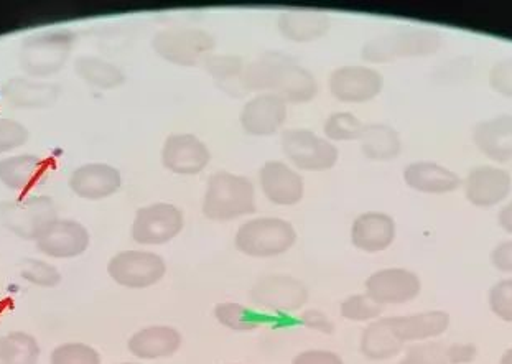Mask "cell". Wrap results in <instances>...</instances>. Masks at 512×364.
Returning a JSON list of instances; mask_svg holds the SVG:
<instances>
[{
    "label": "cell",
    "instance_id": "obj_1",
    "mask_svg": "<svg viewBox=\"0 0 512 364\" xmlns=\"http://www.w3.org/2000/svg\"><path fill=\"white\" fill-rule=\"evenodd\" d=\"M246 91L279 94L285 103H310L318 93L315 76L284 55L262 56L246 66L243 75Z\"/></svg>",
    "mask_w": 512,
    "mask_h": 364
},
{
    "label": "cell",
    "instance_id": "obj_2",
    "mask_svg": "<svg viewBox=\"0 0 512 364\" xmlns=\"http://www.w3.org/2000/svg\"><path fill=\"white\" fill-rule=\"evenodd\" d=\"M256 211V190L251 180L229 172H216L208 180L203 215L211 221H231Z\"/></svg>",
    "mask_w": 512,
    "mask_h": 364
},
{
    "label": "cell",
    "instance_id": "obj_3",
    "mask_svg": "<svg viewBox=\"0 0 512 364\" xmlns=\"http://www.w3.org/2000/svg\"><path fill=\"white\" fill-rule=\"evenodd\" d=\"M76 35L66 28L38 32L25 38L20 48V68L30 78H48L63 70L75 47Z\"/></svg>",
    "mask_w": 512,
    "mask_h": 364
},
{
    "label": "cell",
    "instance_id": "obj_4",
    "mask_svg": "<svg viewBox=\"0 0 512 364\" xmlns=\"http://www.w3.org/2000/svg\"><path fill=\"white\" fill-rule=\"evenodd\" d=\"M442 47V37L437 30L424 27H402L396 32L384 33L373 38L361 50L369 63H387L407 56H427Z\"/></svg>",
    "mask_w": 512,
    "mask_h": 364
},
{
    "label": "cell",
    "instance_id": "obj_5",
    "mask_svg": "<svg viewBox=\"0 0 512 364\" xmlns=\"http://www.w3.org/2000/svg\"><path fill=\"white\" fill-rule=\"evenodd\" d=\"M297 243V231L282 218H256L241 224L234 244L249 257L269 259L285 254Z\"/></svg>",
    "mask_w": 512,
    "mask_h": 364
},
{
    "label": "cell",
    "instance_id": "obj_6",
    "mask_svg": "<svg viewBox=\"0 0 512 364\" xmlns=\"http://www.w3.org/2000/svg\"><path fill=\"white\" fill-rule=\"evenodd\" d=\"M0 218L5 228L22 239L37 241L40 234L58 220L55 201L50 196L30 195L0 205Z\"/></svg>",
    "mask_w": 512,
    "mask_h": 364
},
{
    "label": "cell",
    "instance_id": "obj_7",
    "mask_svg": "<svg viewBox=\"0 0 512 364\" xmlns=\"http://www.w3.org/2000/svg\"><path fill=\"white\" fill-rule=\"evenodd\" d=\"M215 47V37L203 28L163 30L152 40L155 53L168 63L178 66H196L205 63Z\"/></svg>",
    "mask_w": 512,
    "mask_h": 364
},
{
    "label": "cell",
    "instance_id": "obj_8",
    "mask_svg": "<svg viewBox=\"0 0 512 364\" xmlns=\"http://www.w3.org/2000/svg\"><path fill=\"white\" fill-rule=\"evenodd\" d=\"M108 274L117 285L126 289H149L167 274L163 257L150 251H122L111 257Z\"/></svg>",
    "mask_w": 512,
    "mask_h": 364
},
{
    "label": "cell",
    "instance_id": "obj_9",
    "mask_svg": "<svg viewBox=\"0 0 512 364\" xmlns=\"http://www.w3.org/2000/svg\"><path fill=\"white\" fill-rule=\"evenodd\" d=\"M282 149L290 162L307 172H325L335 167L340 150L330 140L308 129H289L282 136Z\"/></svg>",
    "mask_w": 512,
    "mask_h": 364
},
{
    "label": "cell",
    "instance_id": "obj_10",
    "mask_svg": "<svg viewBox=\"0 0 512 364\" xmlns=\"http://www.w3.org/2000/svg\"><path fill=\"white\" fill-rule=\"evenodd\" d=\"M185 218L182 210L170 203H154L135 213L132 239L142 246H162L182 233Z\"/></svg>",
    "mask_w": 512,
    "mask_h": 364
},
{
    "label": "cell",
    "instance_id": "obj_11",
    "mask_svg": "<svg viewBox=\"0 0 512 364\" xmlns=\"http://www.w3.org/2000/svg\"><path fill=\"white\" fill-rule=\"evenodd\" d=\"M251 300L257 307L272 312L292 313L307 304L308 289L302 280L274 274L257 280L251 289Z\"/></svg>",
    "mask_w": 512,
    "mask_h": 364
},
{
    "label": "cell",
    "instance_id": "obj_12",
    "mask_svg": "<svg viewBox=\"0 0 512 364\" xmlns=\"http://www.w3.org/2000/svg\"><path fill=\"white\" fill-rule=\"evenodd\" d=\"M382 88L384 78L369 66H341L330 76L331 94L341 103H369L381 93Z\"/></svg>",
    "mask_w": 512,
    "mask_h": 364
},
{
    "label": "cell",
    "instance_id": "obj_13",
    "mask_svg": "<svg viewBox=\"0 0 512 364\" xmlns=\"http://www.w3.org/2000/svg\"><path fill=\"white\" fill-rule=\"evenodd\" d=\"M422 282L415 272L402 267H391L374 272L366 280V295L376 304L402 305L417 299Z\"/></svg>",
    "mask_w": 512,
    "mask_h": 364
},
{
    "label": "cell",
    "instance_id": "obj_14",
    "mask_svg": "<svg viewBox=\"0 0 512 364\" xmlns=\"http://www.w3.org/2000/svg\"><path fill=\"white\" fill-rule=\"evenodd\" d=\"M512 190V177L508 170L493 165L471 168L465 178V196L476 208H493L503 203Z\"/></svg>",
    "mask_w": 512,
    "mask_h": 364
},
{
    "label": "cell",
    "instance_id": "obj_15",
    "mask_svg": "<svg viewBox=\"0 0 512 364\" xmlns=\"http://www.w3.org/2000/svg\"><path fill=\"white\" fill-rule=\"evenodd\" d=\"M89 231L75 220L53 221L35 241L38 251L53 259H75L89 248Z\"/></svg>",
    "mask_w": 512,
    "mask_h": 364
},
{
    "label": "cell",
    "instance_id": "obj_16",
    "mask_svg": "<svg viewBox=\"0 0 512 364\" xmlns=\"http://www.w3.org/2000/svg\"><path fill=\"white\" fill-rule=\"evenodd\" d=\"M210 160L208 145L193 134H172L163 144V167L178 175L203 172Z\"/></svg>",
    "mask_w": 512,
    "mask_h": 364
},
{
    "label": "cell",
    "instance_id": "obj_17",
    "mask_svg": "<svg viewBox=\"0 0 512 364\" xmlns=\"http://www.w3.org/2000/svg\"><path fill=\"white\" fill-rule=\"evenodd\" d=\"M287 103L279 94L262 93L249 99L239 114V122L251 136H272L284 126Z\"/></svg>",
    "mask_w": 512,
    "mask_h": 364
},
{
    "label": "cell",
    "instance_id": "obj_18",
    "mask_svg": "<svg viewBox=\"0 0 512 364\" xmlns=\"http://www.w3.org/2000/svg\"><path fill=\"white\" fill-rule=\"evenodd\" d=\"M71 192L84 200H103L119 192L122 175L108 164H84L68 178Z\"/></svg>",
    "mask_w": 512,
    "mask_h": 364
},
{
    "label": "cell",
    "instance_id": "obj_19",
    "mask_svg": "<svg viewBox=\"0 0 512 364\" xmlns=\"http://www.w3.org/2000/svg\"><path fill=\"white\" fill-rule=\"evenodd\" d=\"M259 177L262 192L274 205L294 206L302 200L305 193L303 178L284 162L270 160L261 168Z\"/></svg>",
    "mask_w": 512,
    "mask_h": 364
},
{
    "label": "cell",
    "instance_id": "obj_20",
    "mask_svg": "<svg viewBox=\"0 0 512 364\" xmlns=\"http://www.w3.org/2000/svg\"><path fill=\"white\" fill-rule=\"evenodd\" d=\"M396 239V221L381 211H368L354 220L351 243L364 252H381L391 248Z\"/></svg>",
    "mask_w": 512,
    "mask_h": 364
},
{
    "label": "cell",
    "instance_id": "obj_21",
    "mask_svg": "<svg viewBox=\"0 0 512 364\" xmlns=\"http://www.w3.org/2000/svg\"><path fill=\"white\" fill-rule=\"evenodd\" d=\"M183 336L177 328L167 325H152L142 328L129 338L127 348L139 360H162L178 353Z\"/></svg>",
    "mask_w": 512,
    "mask_h": 364
},
{
    "label": "cell",
    "instance_id": "obj_22",
    "mask_svg": "<svg viewBox=\"0 0 512 364\" xmlns=\"http://www.w3.org/2000/svg\"><path fill=\"white\" fill-rule=\"evenodd\" d=\"M48 162L40 155H12L0 160V183L14 190L27 193L47 178Z\"/></svg>",
    "mask_w": 512,
    "mask_h": 364
},
{
    "label": "cell",
    "instance_id": "obj_23",
    "mask_svg": "<svg viewBox=\"0 0 512 364\" xmlns=\"http://www.w3.org/2000/svg\"><path fill=\"white\" fill-rule=\"evenodd\" d=\"M404 180L412 190L427 195H445L461 187V178L450 168L435 162H414L404 170Z\"/></svg>",
    "mask_w": 512,
    "mask_h": 364
},
{
    "label": "cell",
    "instance_id": "obj_24",
    "mask_svg": "<svg viewBox=\"0 0 512 364\" xmlns=\"http://www.w3.org/2000/svg\"><path fill=\"white\" fill-rule=\"evenodd\" d=\"M473 140L481 154L494 162L512 160V116H498L476 124Z\"/></svg>",
    "mask_w": 512,
    "mask_h": 364
},
{
    "label": "cell",
    "instance_id": "obj_25",
    "mask_svg": "<svg viewBox=\"0 0 512 364\" xmlns=\"http://www.w3.org/2000/svg\"><path fill=\"white\" fill-rule=\"evenodd\" d=\"M391 325L402 343H424L443 335L450 327V315L443 310L391 317Z\"/></svg>",
    "mask_w": 512,
    "mask_h": 364
},
{
    "label": "cell",
    "instance_id": "obj_26",
    "mask_svg": "<svg viewBox=\"0 0 512 364\" xmlns=\"http://www.w3.org/2000/svg\"><path fill=\"white\" fill-rule=\"evenodd\" d=\"M2 93L15 108L45 109L55 104L60 96V88L56 84L32 78H12L4 83Z\"/></svg>",
    "mask_w": 512,
    "mask_h": 364
},
{
    "label": "cell",
    "instance_id": "obj_27",
    "mask_svg": "<svg viewBox=\"0 0 512 364\" xmlns=\"http://www.w3.org/2000/svg\"><path fill=\"white\" fill-rule=\"evenodd\" d=\"M277 27L292 42H313L330 30V17L317 10H287L280 14Z\"/></svg>",
    "mask_w": 512,
    "mask_h": 364
},
{
    "label": "cell",
    "instance_id": "obj_28",
    "mask_svg": "<svg viewBox=\"0 0 512 364\" xmlns=\"http://www.w3.org/2000/svg\"><path fill=\"white\" fill-rule=\"evenodd\" d=\"M404 345L392 328L391 317L378 318L364 330L359 351L368 360L386 361L401 355Z\"/></svg>",
    "mask_w": 512,
    "mask_h": 364
},
{
    "label": "cell",
    "instance_id": "obj_29",
    "mask_svg": "<svg viewBox=\"0 0 512 364\" xmlns=\"http://www.w3.org/2000/svg\"><path fill=\"white\" fill-rule=\"evenodd\" d=\"M359 142L363 154L371 160L396 159L402 150L401 136L386 124H366Z\"/></svg>",
    "mask_w": 512,
    "mask_h": 364
},
{
    "label": "cell",
    "instance_id": "obj_30",
    "mask_svg": "<svg viewBox=\"0 0 512 364\" xmlns=\"http://www.w3.org/2000/svg\"><path fill=\"white\" fill-rule=\"evenodd\" d=\"M76 75L81 80L91 84L93 88L114 89L126 83V75L121 68H117L111 61L103 60L98 56H80L75 61Z\"/></svg>",
    "mask_w": 512,
    "mask_h": 364
},
{
    "label": "cell",
    "instance_id": "obj_31",
    "mask_svg": "<svg viewBox=\"0 0 512 364\" xmlns=\"http://www.w3.org/2000/svg\"><path fill=\"white\" fill-rule=\"evenodd\" d=\"M206 71L213 76L216 86L224 89L226 93L236 94V89H243L246 93L243 84V75L246 66L241 56L236 55H210L206 58L205 63Z\"/></svg>",
    "mask_w": 512,
    "mask_h": 364
},
{
    "label": "cell",
    "instance_id": "obj_32",
    "mask_svg": "<svg viewBox=\"0 0 512 364\" xmlns=\"http://www.w3.org/2000/svg\"><path fill=\"white\" fill-rule=\"evenodd\" d=\"M40 345L37 338L25 332L2 336L0 364H38Z\"/></svg>",
    "mask_w": 512,
    "mask_h": 364
},
{
    "label": "cell",
    "instance_id": "obj_33",
    "mask_svg": "<svg viewBox=\"0 0 512 364\" xmlns=\"http://www.w3.org/2000/svg\"><path fill=\"white\" fill-rule=\"evenodd\" d=\"M215 317L223 327L234 330V332H252V330L261 328L264 323L261 313L254 312L244 305L234 304V302L216 305Z\"/></svg>",
    "mask_w": 512,
    "mask_h": 364
},
{
    "label": "cell",
    "instance_id": "obj_34",
    "mask_svg": "<svg viewBox=\"0 0 512 364\" xmlns=\"http://www.w3.org/2000/svg\"><path fill=\"white\" fill-rule=\"evenodd\" d=\"M20 277L28 284L37 285L42 289H53L61 284V274L53 264L40 259L27 257L20 262Z\"/></svg>",
    "mask_w": 512,
    "mask_h": 364
},
{
    "label": "cell",
    "instance_id": "obj_35",
    "mask_svg": "<svg viewBox=\"0 0 512 364\" xmlns=\"http://www.w3.org/2000/svg\"><path fill=\"white\" fill-rule=\"evenodd\" d=\"M366 124L359 121L351 112H335L325 122V134L328 139L336 142L359 140Z\"/></svg>",
    "mask_w": 512,
    "mask_h": 364
},
{
    "label": "cell",
    "instance_id": "obj_36",
    "mask_svg": "<svg viewBox=\"0 0 512 364\" xmlns=\"http://www.w3.org/2000/svg\"><path fill=\"white\" fill-rule=\"evenodd\" d=\"M340 313L351 322H371L381 317L382 307L369 295L356 294L341 302Z\"/></svg>",
    "mask_w": 512,
    "mask_h": 364
},
{
    "label": "cell",
    "instance_id": "obj_37",
    "mask_svg": "<svg viewBox=\"0 0 512 364\" xmlns=\"http://www.w3.org/2000/svg\"><path fill=\"white\" fill-rule=\"evenodd\" d=\"M50 364H101V355L86 343H63L52 351Z\"/></svg>",
    "mask_w": 512,
    "mask_h": 364
},
{
    "label": "cell",
    "instance_id": "obj_38",
    "mask_svg": "<svg viewBox=\"0 0 512 364\" xmlns=\"http://www.w3.org/2000/svg\"><path fill=\"white\" fill-rule=\"evenodd\" d=\"M489 310L506 323H512V277L501 279L489 289Z\"/></svg>",
    "mask_w": 512,
    "mask_h": 364
},
{
    "label": "cell",
    "instance_id": "obj_39",
    "mask_svg": "<svg viewBox=\"0 0 512 364\" xmlns=\"http://www.w3.org/2000/svg\"><path fill=\"white\" fill-rule=\"evenodd\" d=\"M399 364H450L447 358V346L440 343H417L407 348Z\"/></svg>",
    "mask_w": 512,
    "mask_h": 364
},
{
    "label": "cell",
    "instance_id": "obj_40",
    "mask_svg": "<svg viewBox=\"0 0 512 364\" xmlns=\"http://www.w3.org/2000/svg\"><path fill=\"white\" fill-rule=\"evenodd\" d=\"M28 136V129L22 122L0 117V154L27 144Z\"/></svg>",
    "mask_w": 512,
    "mask_h": 364
},
{
    "label": "cell",
    "instance_id": "obj_41",
    "mask_svg": "<svg viewBox=\"0 0 512 364\" xmlns=\"http://www.w3.org/2000/svg\"><path fill=\"white\" fill-rule=\"evenodd\" d=\"M489 86L496 93L512 98V58L496 63L489 71Z\"/></svg>",
    "mask_w": 512,
    "mask_h": 364
},
{
    "label": "cell",
    "instance_id": "obj_42",
    "mask_svg": "<svg viewBox=\"0 0 512 364\" xmlns=\"http://www.w3.org/2000/svg\"><path fill=\"white\" fill-rule=\"evenodd\" d=\"M292 364H345V361L333 351L307 350L295 356Z\"/></svg>",
    "mask_w": 512,
    "mask_h": 364
},
{
    "label": "cell",
    "instance_id": "obj_43",
    "mask_svg": "<svg viewBox=\"0 0 512 364\" xmlns=\"http://www.w3.org/2000/svg\"><path fill=\"white\" fill-rule=\"evenodd\" d=\"M489 261L496 271L512 276V239L499 243L489 254Z\"/></svg>",
    "mask_w": 512,
    "mask_h": 364
},
{
    "label": "cell",
    "instance_id": "obj_44",
    "mask_svg": "<svg viewBox=\"0 0 512 364\" xmlns=\"http://www.w3.org/2000/svg\"><path fill=\"white\" fill-rule=\"evenodd\" d=\"M300 322H302L305 327L313 328V330H318V332L328 333V335L335 332V327H333L330 318L326 317L325 313L320 312L317 308L305 310V312L300 315Z\"/></svg>",
    "mask_w": 512,
    "mask_h": 364
},
{
    "label": "cell",
    "instance_id": "obj_45",
    "mask_svg": "<svg viewBox=\"0 0 512 364\" xmlns=\"http://www.w3.org/2000/svg\"><path fill=\"white\" fill-rule=\"evenodd\" d=\"M447 358L450 364H470L476 358V346L468 343L447 346Z\"/></svg>",
    "mask_w": 512,
    "mask_h": 364
},
{
    "label": "cell",
    "instance_id": "obj_46",
    "mask_svg": "<svg viewBox=\"0 0 512 364\" xmlns=\"http://www.w3.org/2000/svg\"><path fill=\"white\" fill-rule=\"evenodd\" d=\"M499 226L506 231V233L512 234V200L509 201L508 205H504L499 211L498 215Z\"/></svg>",
    "mask_w": 512,
    "mask_h": 364
},
{
    "label": "cell",
    "instance_id": "obj_47",
    "mask_svg": "<svg viewBox=\"0 0 512 364\" xmlns=\"http://www.w3.org/2000/svg\"><path fill=\"white\" fill-rule=\"evenodd\" d=\"M499 364H512V346L504 351L501 360H499Z\"/></svg>",
    "mask_w": 512,
    "mask_h": 364
},
{
    "label": "cell",
    "instance_id": "obj_48",
    "mask_svg": "<svg viewBox=\"0 0 512 364\" xmlns=\"http://www.w3.org/2000/svg\"><path fill=\"white\" fill-rule=\"evenodd\" d=\"M119 364H139V363H119Z\"/></svg>",
    "mask_w": 512,
    "mask_h": 364
},
{
    "label": "cell",
    "instance_id": "obj_49",
    "mask_svg": "<svg viewBox=\"0 0 512 364\" xmlns=\"http://www.w3.org/2000/svg\"><path fill=\"white\" fill-rule=\"evenodd\" d=\"M0 345H2V336H0Z\"/></svg>",
    "mask_w": 512,
    "mask_h": 364
}]
</instances>
